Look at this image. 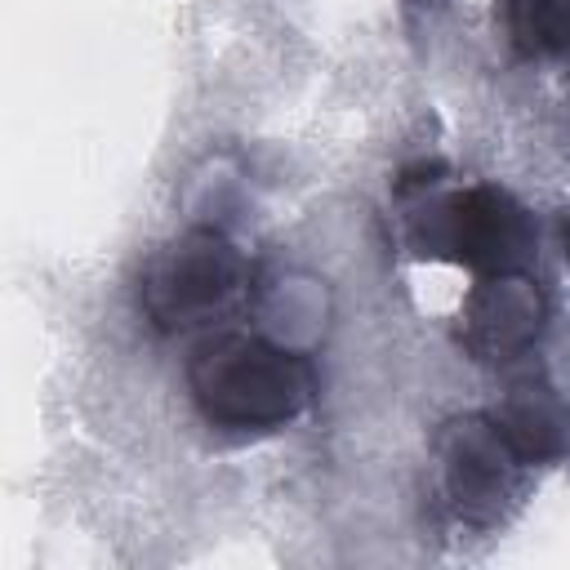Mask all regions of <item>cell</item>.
Masks as SVG:
<instances>
[{"label":"cell","mask_w":570,"mask_h":570,"mask_svg":"<svg viewBox=\"0 0 570 570\" xmlns=\"http://www.w3.org/2000/svg\"><path fill=\"white\" fill-rule=\"evenodd\" d=\"M410 4H436V0H410Z\"/></svg>","instance_id":"obj_9"},{"label":"cell","mask_w":570,"mask_h":570,"mask_svg":"<svg viewBox=\"0 0 570 570\" xmlns=\"http://www.w3.org/2000/svg\"><path fill=\"white\" fill-rule=\"evenodd\" d=\"M490 419L499 423L508 445L525 459V468L557 463L570 450V410L548 379H534V374L517 379L499 401V410H490Z\"/></svg>","instance_id":"obj_6"},{"label":"cell","mask_w":570,"mask_h":570,"mask_svg":"<svg viewBox=\"0 0 570 570\" xmlns=\"http://www.w3.org/2000/svg\"><path fill=\"white\" fill-rule=\"evenodd\" d=\"M396 196L410 205L405 232L414 254H432L445 263L468 267L472 276H508V272H530L539 232L530 209L494 187V183H472L454 191H436V178H401Z\"/></svg>","instance_id":"obj_2"},{"label":"cell","mask_w":570,"mask_h":570,"mask_svg":"<svg viewBox=\"0 0 570 570\" xmlns=\"http://www.w3.org/2000/svg\"><path fill=\"white\" fill-rule=\"evenodd\" d=\"M561 249H566V258H570V214H566V223H561Z\"/></svg>","instance_id":"obj_8"},{"label":"cell","mask_w":570,"mask_h":570,"mask_svg":"<svg viewBox=\"0 0 570 570\" xmlns=\"http://www.w3.org/2000/svg\"><path fill=\"white\" fill-rule=\"evenodd\" d=\"M436 463H441V490L445 508L463 525H494L525 481V459L508 445L499 423L490 414H463L450 419L436 436Z\"/></svg>","instance_id":"obj_4"},{"label":"cell","mask_w":570,"mask_h":570,"mask_svg":"<svg viewBox=\"0 0 570 570\" xmlns=\"http://www.w3.org/2000/svg\"><path fill=\"white\" fill-rule=\"evenodd\" d=\"M187 392L200 419L223 432H276L312 405L316 370L263 334L223 330L187 356Z\"/></svg>","instance_id":"obj_1"},{"label":"cell","mask_w":570,"mask_h":570,"mask_svg":"<svg viewBox=\"0 0 570 570\" xmlns=\"http://www.w3.org/2000/svg\"><path fill=\"white\" fill-rule=\"evenodd\" d=\"M548 298L530 272L476 276L459 312V347L481 365H512L543 338Z\"/></svg>","instance_id":"obj_5"},{"label":"cell","mask_w":570,"mask_h":570,"mask_svg":"<svg viewBox=\"0 0 570 570\" xmlns=\"http://www.w3.org/2000/svg\"><path fill=\"white\" fill-rule=\"evenodd\" d=\"M508 40L525 62L570 71V0H503Z\"/></svg>","instance_id":"obj_7"},{"label":"cell","mask_w":570,"mask_h":570,"mask_svg":"<svg viewBox=\"0 0 570 570\" xmlns=\"http://www.w3.org/2000/svg\"><path fill=\"white\" fill-rule=\"evenodd\" d=\"M245 289V249L218 227H187L142 263L138 307L156 334H191L223 321Z\"/></svg>","instance_id":"obj_3"}]
</instances>
